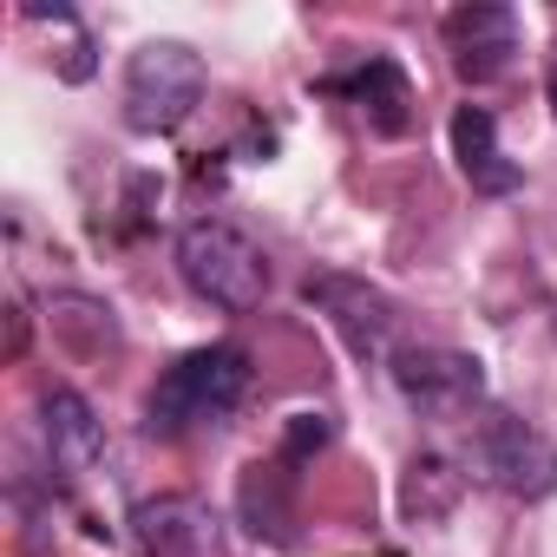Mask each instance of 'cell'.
Listing matches in <instances>:
<instances>
[{
    "label": "cell",
    "mask_w": 557,
    "mask_h": 557,
    "mask_svg": "<svg viewBox=\"0 0 557 557\" xmlns=\"http://www.w3.org/2000/svg\"><path fill=\"white\" fill-rule=\"evenodd\" d=\"M177 275L197 302L223 315H249L269 296V256L223 216H197L177 230Z\"/></svg>",
    "instance_id": "cell-1"
},
{
    "label": "cell",
    "mask_w": 557,
    "mask_h": 557,
    "mask_svg": "<svg viewBox=\"0 0 557 557\" xmlns=\"http://www.w3.org/2000/svg\"><path fill=\"white\" fill-rule=\"evenodd\" d=\"M249 394V355L216 342V348H190L184 361H171L158 374V387L145 394V433L151 440H177L197 420H223L236 400Z\"/></svg>",
    "instance_id": "cell-2"
},
{
    "label": "cell",
    "mask_w": 557,
    "mask_h": 557,
    "mask_svg": "<svg viewBox=\"0 0 557 557\" xmlns=\"http://www.w3.org/2000/svg\"><path fill=\"white\" fill-rule=\"evenodd\" d=\"M203 99V60L184 40H151L125 66V125L132 132H177Z\"/></svg>",
    "instance_id": "cell-3"
},
{
    "label": "cell",
    "mask_w": 557,
    "mask_h": 557,
    "mask_svg": "<svg viewBox=\"0 0 557 557\" xmlns=\"http://www.w3.org/2000/svg\"><path fill=\"white\" fill-rule=\"evenodd\" d=\"M459 459L511 498H550L557 492V446L511 413H479Z\"/></svg>",
    "instance_id": "cell-4"
},
{
    "label": "cell",
    "mask_w": 557,
    "mask_h": 557,
    "mask_svg": "<svg viewBox=\"0 0 557 557\" xmlns=\"http://www.w3.org/2000/svg\"><path fill=\"white\" fill-rule=\"evenodd\" d=\"M394 387L420 420H459L485 400V361L466 348H400Z\"/></svg>",
    "instance_id": "cell-5"
},
{
    "label": "cell",
    "mask_w": 557,
    "mask_h": 557,
    "mask_svg": "<svg viewBox=\"0 0 557 557\" xmlns=\"http://www.w3.org/2000/svg\"><path fill=\"white\" fill-rule=\"evenodd\" d=\"M302 302L309 309H322L329 315V329L368 361V355H381L387 348V335H394V296L387 289H374V283H361V275H342V269H322V275H309L302 283Z\"/></svg>",
    "instance_id": "cell-6"
},
{
    "label": "cell",
    "mask_w": 557,
    "mask_h": 557,
    "mask_svg": "<svg viewBox=\"0 0 557 557\" xmlns=\"http://www.w3.org/2000/svg\"><path fill=\"white\" fill-rule=\"evenodd\" d=\"M132 537H138L145 557H210L216 518H210V505L190 498V492H158V498H145V505L132 511Z\"/></svg>",
    "instance_id": "cell-7"
},
{
    "label": "cell",
    "mask_w": 557,
    "mask_h": 557,
    "mask_svg": "<svg viewBox=\"0 0 557 557\" xmlns=\"http://www.w3.org/2000/svg\"><path fill=\"white\" fill-rule=\"evenodd\" d=\"M446 47H453V66L459 79H498L518 53V21L505 8H459L446 14Z\"/></svg>",
    "instance_id": "cell-8"
},
{
    "label": "cell",
    "mask_w": 557,
    "mask_h": 557,
    "mask_svg": "<svg viewBox=\"0 0 557 557\" xmlns=\"http://www.w3.org/2000/svg\"><path fill=\"white\" fill-rule=\"evenodd\" d=\"M40 433H47L53 466H66V472H92L106 459V420L92 413V400L79 387H53L40 400Z\"/></svg>",
    "instance_id": "cell-9"
},
{
    "label": "cell",
    "mask_w": 557,
    "mask_h": 557,
    "mask_svg": "<svg viewBox=\"0 0 557 557\" xmlns=\"http://www.w3.org/2000/svg\"><path fill=\"white\" fill-rule=\"evenodd\" d=\"M453 158H459V171L472 177V190H492V197L518 190V164H505L498 125H492L485 106H459V112H453Z\"/></svg>",
    "instance_id": "cell-10"
},
{
    "label": "cell",
    "mask_w": 557,
    "mask_h": 557,
    "mask_svg": "<svg viewBox=\"0 0 557 557\" xmlns=\"http://www.w3.org/2000/svg\"><path fill=\"white\" fill-rule=\"evenodd\" d=\"M342 92L361 99V112L374 119V132H387V138L407 132V106H413V92H407V73H400L394 60H368L355 79H342Z\"/></svg>",
    "instance_id": "cell-11"
},
{
    "label": "cell",
    "mask_w": 557,
    "mask_h": 557,
    "mask_svg": "<svg viewBox=\"0 0 557 557\" xmlns=\"http://www.w3.org/2000/svg\"><path fill=\"white\" fill-rule=\"evenodd\" d=\"M440 472H446V459H413V479H407V505H413L420 518L446 511V505H453V492H459V479H446V485H440Z\"/></svg>",
    "instance_id": "cell-12"
},
{
    "label": "cell",
    "mask_w": 557,
    "mask_h": 557,
    "mask_svg": "<svg viewBox=\"0 0 557 557\" xmlns=\"http://www.w3.org/2000/svg\"><path fill=\"white\" fill-rule=\"evenodd\" d=\"M329 446V413H289V426H283V459L296 466V459H309V453H322Z\"/></svg>",
    "instance_id": "cell-13"
},
{
    "label": "cell",
    "mask_w": 557,
    "mask_h": 557,
    "mask_svg": "<svg viewBox=\"0 0 557 557\" xmlns=\"http://www.w3.org/2000/svg\"><path fill=\"white\" fill-rule=\"evenodd\" d=\"M0 355H8V361L27 355V309L21 302H8V348H0Z\"/></svg>",
    "instance_id": "cell-14"
},
{
    "label": "cell",
    "mask_w": 557,
    "mask_h": 557,
    "mask_svg": "<svg viewBox=\"0 0 557 557\" xmlns=\"http://www.w3.org/2000/svg\"><path fill=\"white\" fill-rule=\"evenodd\" d=\"M550 112H557V66H550Z\"/></svg>",
    "instance_id": "cell-15"
}]
</instances>
